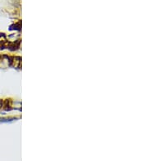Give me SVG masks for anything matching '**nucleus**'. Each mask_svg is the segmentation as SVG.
<instances>
[{"mask_svg": "<svg viewBox=\"0 0 147 161\" xmlns=\"http://www.w3.org/2000/svg\"><path fill=\"white\" fill-rule=\"evenodd\" d=\"M10 62L12 66H14L16 68H20V64H21V59L20 57H14L12 58V60Z\"/></svg>", "mask_w": 147, "mask_h": 161, "instance_id": "1", "label": "nucleus"}, {"mask_svg": "<svg viewBox=\"0 0 147 161\" xmlns=\"http://www.w3.org/2000/svg\"><path fill=\"white\" fill-rule=\"evenodd\" d=\"M12 121V120L10 118H0V123H8Z\"/></svg>", "mask_w": 147, "mask_h": 161, "instance_id": "2", "label": "nucleus"}]
</instances>
